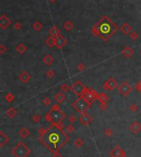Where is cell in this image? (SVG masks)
I'll use <instances>...</instances> for the list:
<instances>
[{
    "label": "cell",
    "mask_w": 141,
    "mask_h": 157,
    "mask_svg": "<svg viewBox=\"0 0 141 157\" xmlns=\"http://www.w3.org/2000/svg\"><path fill=\"white\" fill-rule=\"evenodd\" d=\"M140 128H141V125L139 124V122H135L133 124H131V130L134 132H139Z\"/></svg>",
    "instance_id": "12"
},
{
    "label": "cell",
    "mask_w": 141,
    "mask_h": 157,
    "mask_svg": "<svg viewBox=\"0 0 141 157\" xmlns=\"http://www.w3.org/2000/svg\"><path fill=\"white\" fill-rule=\"evenodd\" d=\"M118 91H119L120 94L125 95H129L132 91V87L126 82H125L123 84H121V85L118 87Z\"/></svg>",
    "instance_id": "8"
},
{
    "label": "cell",
    "mask_w": 141,
    "mask_h": 157,
    "mask_svg": "<svg viewBox=\"0 0 141 157\" xmlns=\"http://www.w3.org/2000/svg\"><path fill=\"white\" fill-rule=\"evenodd\" d=\"M91 120H92V118H91V117L87 114H83V115L80 118V121H81V122L83 124H87L88 122H91Z\"/></svg>",
    "instance_id": "11"
},
{
    "label": "cell",
    "mask_w": 141,
    "mask_h": 157,
    "mask_svg": "<svg viewBox=\"0 0 141 157\" xmlns=\"http://www.w3.org/2000/svg\"><path fill=\"white\" fill-rule=\"evenodd\" d=\"M98 99L100 100L102 103H106V101L107 100V96L104 94H101L100 95L98 96Z\"/></svg>",
    "instance_id": "16"
},
{
    "label": "cell",
    "mask_w": 141,
    "mask_h": 157,
    "mask_svg": "<svg viewBox=\"0 0 141 157\" xmlns=\"http://www.w3.org/2000/svg\"><path fill=\"white\" fill-rule=\"evenodd\" d=\"M64 118V114L59 109H57L55 107L54 109H52L51 112H49L47 114V119L49 121H52L55 124H59L61 122Z\"/></svg>",
    "instance_id": "4"
},
{
    "label": "cell",
    "mask_w": 141,
    "mask_h": 157,
    "mask_svg": "<svg viewBox=\"0 0 141 157\" xmlns=\"http://www.w3.org/2000/svg\"><path fill=\"white\" fill-rule=\"evenodd\" d=\"M90 103L84 97H79L74 102L73 107L80 114H84L89 108Z\"/></svg>",
    "instance_id": "3"
},
{
    "label": "cell",
    "mask_w": 141,
    "mask_h": 157,
    "mask_svg": "<svg viewBox=\"0 0 141 157\" xmlns=\"http://www.w3.org/2000/svg\"><path fill=\"white\" fill-rule=\"evenodd\" d=\"M120 157H125V155H122V156H120Z\"/></svg>",
    "instance_id": "17"
},
{
    "label": "cell",
    "mask_w": 141,
    "mask_h": 157,
    "mask_svg": "<svg viewBox=\"0 0 141 157\" xmlns=\"http://www.w3.org/2000/svg\"><path fill=\"white\" fill-rule=\"evenodd\" d=\"M116 86V82L114 81L113 79H110V80H108V81L106 82V83L105 84L104 88H105V89H107V90H112V89H114V88H115Z\"/></svg>",
    "instance_id": "10"
},
{
    "label": "cell",
    "mask_w": 141,
    "mask_h": 157,
    "mask_svg": "<svg viewBox=\"0 0 141 157\" xmlns=\"http://www.w3.org/2000/svg\"><path fill=\"white\" fill-rule=\"evenodd\" d=\"M55 100H56V101H58V102H59V103H61V102H63V101L64 100V99H65V97H64V95L62 93H58V94H57V95H55Z\"/></svg>",
    "instance_id": "15"
},
{
    "label": "cell",
    "mask_w": 141,
    "mask_h": 157,
    "mask_svg": "<svg viewBox=\"0 0 141 157\" xmlns=\"http://www.w3.org/2000/svg\"><path fill=\"white\" fill-rule=\"evenodd\" d=\"M65 44H66V40L62 36H58L55 40V44L57 46V48H59V49L63 48L64 45H65Z\"/></svg>",
    "instance_id": "9"
},
{
    "label": "cell",
    "mask_w": 141,
    "mask_h": 157,
    "mask_svg": "<svg viewBox=\"0 0 141 157\" xmlns=\"http://www.w3.org/2000/svg\"><path fill=\"white\" fill-rule=\"evenodd\" d=\"M68 137L55 124H52L42 135V141L52 151H56L66 142Z\"/></svg>",
    "instance_id": "1"
},
{
    "label": "cell",
    "mask_w": 141,
    "mask_h": 157,
    "mask_svg": "<svg viewBox=\"0 0 141 157\" xmlns=\"http://www.w3.org/2000/svg\"><path fill=\"white\" fill-rule=\"evenodd\" d=\"M19 77H20V79H21L23 82H27L28 80H29L30 76H29L27 73H26V72H23L20 76H19Z\"/></svg>",
    "instance_id": "14"
},
{
    "label": "cell",
    "mask_w": 141,
    "mask_h": 157,
    "mask_svg": "<svg viewBox=\"0 0 141 157\" xmlns=\"http://www.w3.org/2000/svg\"><path fill=\"white\" fill-rule=\"evenodd\" d=\"M112 155L113 157H120L123 155V153H122V151L120 150V148H116L115 150L113 151L112 152Z\"/></svg>",
    "instance_id": "13"
},
{
    "label": "cell",
    "mask_w": 141,
    "mask_h": 157,
    "mask_svg": "<svg viewBox=\"0 0 141 157\" xmlns=\"http://www.w3.org/2000/svg\"><path fill=\"white\" fill-rule=\"evenodd\" d=\"M13 153L16 157H26L29 155L30 151L23 143H19L13 150Z\"/></svg>",
    "instance_id": "5"
},
{
    "label": "cell",
    "mask_w": 141,
    "mask_h": 157,
    "mask_svg": "<svg viewBox=\"0 0 141 157\" xmlns=\"http://www.w3.org/2000/svg\"><path fill=\"white\" fill-rule=\"evenodd\" d=\"M83 97H84L90 104L92 103L97 97V94L92 89H86L84 93H83Z\"/></svg>",
    "instance_id": "7"
},
{
    "label": "cell",
    "mask_w": 141,
    "mask_h": 157,
    "mask_svg": "<svg viewBox=\"0 0 141 157\" xmlns=\"http://www.w3.org/2000/svg\"><path fill=\"white\" fill-rule=\"evenodd\" d=\"M85 90H86L85 86H83V84L80 82H76L73 85V86H72V91H73V92L76 95H78V96L83 95Z\"/></svg>",
    "instance_id": "6"
},
{
    "label": "cell",
    "mask_w": 141,
    "mask_h": 157,
    "mask_svg": "<svg viewBox=\"0 0 141 157\" xmlns=\"http://www.w3.org/2000/svg\"><path fill=\"white\" fill-rule=\"evenodd\" d=\"M97 30H98V35L100 36L102 39L106 40L115 32L116 26L109 19L105 17L99 23Z\"/></svg>",
    "instance_id": "2"
}]
</instances>
